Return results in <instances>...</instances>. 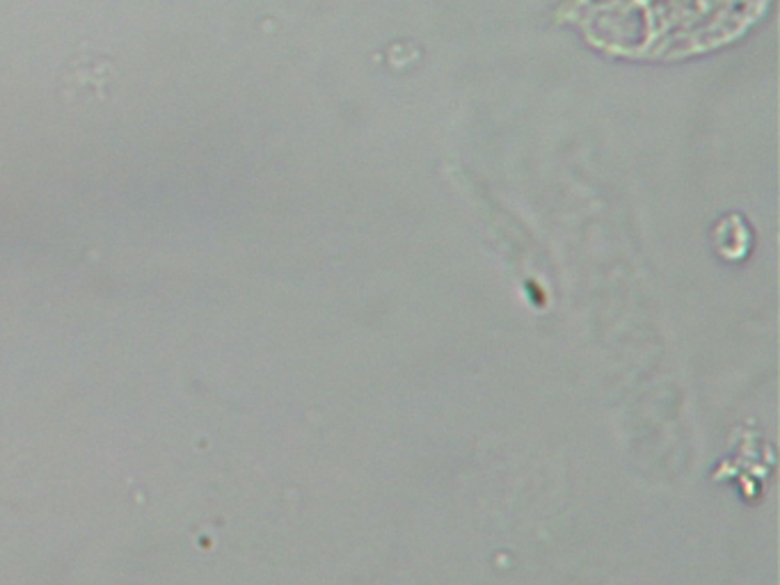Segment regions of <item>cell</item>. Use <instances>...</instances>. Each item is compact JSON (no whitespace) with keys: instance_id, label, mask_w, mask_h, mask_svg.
Returning <instances> with one entry per match:
<instances>
[{"instance_id":"6da1fadb","label":"cell","mask_w":780,"mask_h":585,"mask_svg":"<svg viewBox=\"0 0 780 585\" xmlns=\"http://www.w3.org/2000/svg\"><path fill=\"white\" fill-rule=\"evenodd\" d=\"M99 62H102V57H89L85 62H74V67H76L74 74L62 72V78H60L62 92L64 94L74 92L76 102L85 99V96H87V99H94L96 94H106L108 85L115 78V72H113L110 62L99 72V70H96V64H99Z\"/></svg>"}]
</instances>
